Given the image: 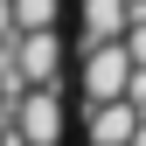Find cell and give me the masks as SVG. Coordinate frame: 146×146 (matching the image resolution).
Listing matches in <instances>:
<instances>
[{"label":"cell","mask_w":146,"mask_h":146,"mask_svg":"<svg viewBox=\"0 0 146 146\" xmlns=\"http://www.w3.org/2000/svg\"><path fill=\"white\" fill-rule=\"evenodd\" d=\"M56 70H63V35L56 28L14 35V77H21V90H56Z\"/></svg>","instance_id":"1"},{"label":"cell","mask_w":146,"mask_h":146,"mask_svg":"<svg viewBox=\"0 0 146 146\" xmlns=\"http://www.w3.org/2000/svg\"><path fill=\"white\" fill-rule=\"evenodd\" d=\"M14 139L21 146H56L63 139V98L56 90H21L14 98Z\"/></svg>","instance_id":"2"},{"label":"cell","mask_w":146,"mask_h":146,"mask_svg":"<svg viewBox=\"0 0 146 146\" xmlns=\"http://www.w3.org/2000/svg\"><path fill=\"white\" fill-rule=\"evenodd\" d=\"M125 77H132V63H125L118 42H90L84 49V98L90 104H118L125 98Z\"/></svg>","instance_id":"3"},{"label":"cell","mask_w":146,"mask_h":146,"mask_svg":"<svg viewBox=\"0 0 146 146\" xmlns=\"http://www.w3.org/2000/svg\"><path fill=\"white\" fill-rule=\"evenodd\" d=\"M139 132V118H132V104H90V146H125Z\"/></svg>","instance_id":"4"},{"label":"cell","mask_w":146,"mask_h":146,"mask_svg":"<svg viewBox=\"0 0 146 146\" xmlns=\"http://www.w3.org/2000/svg\"><path fill=\"white\" fill-rule=\"evenodd\" d=\"M125 35V0H84V49Z\"/></svg>","instance_id":"5"},{"label":"cell","mask_w":146,"mask_h":146,"mask_svg":"<svg viewBox=\"0 0 146 146\" xmlns=\"http://www.w3.org/2000/svg\"><path fill=\"white\" fill-rule=\"evenodd\" d=\"M56 14H63V0H7L14 35H42V28H56Z\"/></svg>","instance_id":"6"},{"label":"cell","mask_w":146,"mask_h":146,"mask_svg":"<svg viewBox=\"0 0 146 146\" xmlns=\"http://www.w3.org/2000/svg\"><path fill=\"white\" fill-rule=\"evenodd\" d=\"M118 49H125V63H132V70H146V21H125Z\"/></svg>","instance_id":"7"},{"label":"cell","mask_w":146,"mask_h":146,"mask_svg":"<svg viewBox=\"0 0 146 146\" xmlns=\"http://www.w3.org/2000/svg\"><path fill=\"white\" fill-rule=\"evenodd\" d=\"M0 146H21V139H0Z\"/></svg>","instance_id":"8"}]
</instances>
